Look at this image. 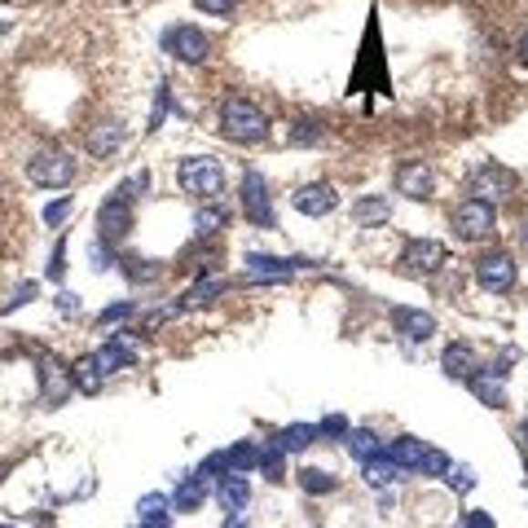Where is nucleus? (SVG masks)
Returning <instances> with one entry per match:
<instances>
[{
    "label": "nucleus",
    "instance_id": "nucleus-1",
    "mask_svg": "<svg viewBox=\"0 0 528 528\" xmlns=\"http://www.w3.org/2000/svg\"><path fill=\"white\" fill-rule=\"evenodd\" d=\"M221 132H225L229 141H238V146H260L269 137V119H264V110L255 101L229 98L221 106Z\"/></svg>",
    "mask_w": 528,
    "mask_h": 528
},
{
    "label": "nucleus",
    "instance_id": "nucleus-2",
    "mask_svg": "<svg viewBox=\"0 0 528 528\" xmlns=\"http://www.w3.org/2000/svg\"><path fill=\"white\" fill-rule=\"evenodd\" d=\"M176 181H181L185 194H194V199H202V202H216L221 190H225V168H221L216 159H207V154H190V159H181Z\"/></svg>",
    "mask_w": 528,
    "mask_h": 528
},
{
    "label": "nucleus",
    "instance_id": "nucleus-3",
    "mask_svg": "<svg viewBox=\"0 0 528 528\" xmlns=\"http://www.w3.org/2000/svg\"><path fill=\"white\" fill-rule=\"evenodd\" d=\"M163 49L172 53L176 62H185V67H199V62H207V53H212V40H207V31H199L194 23H176L163 31Z\"/></svg>",
    "mask_w": 528,
    "mask_h": 528
},
{
    "label": "nucleus",
    "instance_id": "nucleus-4",
    "mask_svg": "<svg viewBox=\"0 0 528 528\" xmlns=\"http://www.w3.org/2000/svg\"><path fill=\"white\" fill-rule=\"evenodd\" d=\"M26 176L36 185H45V190H62V185L76 181V159L62 150H36L31 163H26Z\"/></svg>",
    "mask_w": 528,
    "mask_h": 528
},
{
    "label": "nucleus",
    "instance_id": "nucleus-5",
    "mask_svg": "<svg viewBox=\"0 0 528 528\" xmlns=\"http://www.w3.org/2000/svg\"><path fill=\"white\" fill-rule=\"evenodd\" d=\"M493 225H498V207L489 199H467L453 207V233L458 238H467V243H476V238H484V233H493Z\"/></svg>",
    "mask_w": 528,
    "mask_h": 528
},
{
    "label": "nucleus",
    "instance_id": "nucleus-6",
    "mask_svg": "<svg viewBox=\"0 0 528 528\" xmlns=\"http://www.w3.org/2000/svg\"><path fill=\"white\" fill-rule=\"evenodd\" d=\"M98 233L101 243L110 247V243H124L128 233H132V199H124L119 190L110 194V199L98 207Z\"/></svg>",
    "mask_w": 528,
    "mask_h": 528
},
{
    "label": "nucleus",
    "instance_id": "nucleus-7",
    "mask_svg": "<svg viewBox=\"0 0 528 528\" xmlns=\"http://www.w3.org/2000/svg\"><path fill=\"white\" fill-rule=\"evenodd\" d=\"M243 216L260 229H274V199H269V185L260 172L243 176Z\"/></svg>",
    "mask_w": 528,
    "mask_h": 528
},
{
    "label": "nucleus",
    "instance_id": "nucleus-8",
    "mask_svg": "<svg viewBox=\"0 0 528 528\" xmlns=\"http://www.w3.org/2000/svg\"><path fill=\"white\" fill-rule=\"evenodd\" d=\"M506 366H511V352H502V361H498V366H480L476 375L467 378V383H471V392H476L484 405H493V409H502V405H506V375H511Z\"/></svg>",
    "mask_w": 528,
    "mask_h": 528
},
{
    "label": "nucleus",
    "instance_id": "nucleus-9",
    "mask_svg": "<svg viewBox=\"0 0 528 528\" xmlns=\"http://www.w3.org/2000/svg\"><path fill=\"white\" fill-rule=\"evenodd\" d=\"M476 282L484 286V291H511L515 286V260L506 252H484L476 260Z\"/></svg>",
    "mask_w": 528,
    "mask_h": 528
},
{
    "label": "nucleus",
    "instance_id": "nucleus-10",
    "mask_svg": "<svg viewBox=\"0 0 528 528\" xmlns=\"http://www.w3.org/2000/svg\"><path fill=\"white\" fill-rule=\"evenodd\" d=\"M445 264V247L431 238H409L401 247V269L405 274H436Z\"/></svg>",
    "mask_w": 528,
    "mask_h": 528
},
{
    "label": "nucleus",
    "instance_id": "nucleus-11",
    "mask_svg": "<svg viewBox=\"0 0 528 528\" xmlns=\"http://www.w3.org/2000/svg\"><path fill=\"white\" fill-rule=\"evenodd\" d=\"M71 366H62L57 357H40V397L45 405H62L71 397Z\"/></svg>",
    "mask_w": 528,
    "mask_h": 528
},
{
    "label": "nucleus",
    "instance_id": "nucleus-12",
    "mask_svg": "<svg viewBox=\"0 0 528 528\" xmlns=\"http://www.w3.org/2000/svg\"><path fill=\"white\" fill-rule=\"evenodd\" d=\"M431 190H436V176H431V168L423 159H409V163L397 168V194H405V199H431Z\"/></svg>",
    "mask_w": 528,
    "mask_h": 528
},
{
    "label": "nucleus",
    "instance_id": "nucleus-13",
    "mask_svg": "<svg viewBox=\"0 0 528 528\" xmlns=\"http://www.w3.org/2000/svg\"><path fill=\"white\" fill-rule=\"evenodd\" d=\"M308 260H282V255H264V252H247V274L255 282H282L291 277L295 269H304Z\"/></svg>",
    "mask_w": 528,
    "mask_h": 528
},
{
    "label": "nucleus",
    "instance_id": "nucleus-14",
    "mask_svg": "<svg viewBox=\"0 0 528 528\" xmlns=\"http://www.w3.org/2000/svg\"><path fill=\"white\" fill-rule=\"evenodd\" d=\"M392 322H397V330H401L409 344H428L431 335H436V317L431 313H423V308H392Z\"/></svg>",
    "mask_w": 528,
    "mask_h": 528
},
{
    "label": "nucleus",
    "instance_id": "nucleus-15",
    "mask_svg": "<svg viewBox=\"0 0 528 528\" xmlns=\"http://www.w3.org/2000/svg\"><path fill=\"white\" fill-rule=\"evenodd\" d=\"M291 202H295L300 216H330V212L339 207V194H335L330 185H304V190L291 194Z\"/></svg>",
    "mask_w": 528,
    "mask_h": 528
},
{
    "label": "nucleus",
    "instance_id": "nucleus-16",
    "mask_svg": "<svg viewBox=\"0 0 528 528\" xmlns=\"http://www.w3.org/2000/svg\"><path fill=\"white\" fill-rule=\"evenodd\" d=\"M511 185H515V176L506 172V168L484 163V168L471 176V199H502V194H511Z\"/></svg>",
    "mask_w": 528,
    "mask_h": 528
},
{
    "label": "nucleus",
    "instance_id": "nucleus-17",
    "mask_svg": "<svg viewBox=\"0 0 528 528\" xmlns=\"http://www.w3.org/2000/svg\"><path fill=\"white\" fill-rule=\"evenodd\" d=\"M216 498H221V506H225L229 515H243L252 506V484H247V476L229 471V476L216 480Z\"/></svg>",
    "mask_w": 528,
    "mask_h": 528
},
{
    "label": "nucleus",
    "instance_id": "nucleus-18",
    "mask_svg": "<svg viewBox=\"0 0 528 528\" xmlns=\"http://www.w3.org/2000/svg\"><path fill=\"white\" fill-rule=\"evenodd\" d=\"M88 154L93 159H110V154L124 146V124H115V119H101V124H93V132H88Z\"/></svg>",
    "mask_w": 528,
    "mask_h": 528
},
{
    "label": "nucleus",
    "instance_id": "nucleus-19",
    "mask_svg": "<svg viewBox=\"0 0 528 528\" xmlns=\"http://www.w3.org/2000/svg\"><path fill=\"white\" fill-rule=\"evenodd\" d=\"M397 476H401V467H397V462L388 458V450L361 462V480H366L370 489H388V484H397Z\"/></svg>",
    "mask_w": 528,
    "mask_h": 528
},
{
    "label": "nucleus",
    "instance_id": "nucleus-20",
    "mask_svg": "<svg viewBox=\"0 0 528 528\" xmlns=\"http://www.w3.org/2000/svg\"><path fill=\"white\" fill-rule=\"evenodd\" d=\"M440 366H445V375H450V378H471L480 370L471 344H450V348H445V357H440Z\"/></svg>",
    "mask_w": 528,
    "mask_h": 528
},
{
    "label": "nucleus",
    "instance_id": "nucleus-21",
    "mask_svg": "<svg viewBox=\"0 0 528 528\" xmlns=\"http://www.w3.org/2000/svg\"><path fill=\"white\" fill-rule=\"evenodd\" d=\"M71 383H76V392H84V397H98L101 383H106L98 357H79L76 366H71Z\"/></svg>",
    "mask_w": 528,
    "mask_h": 528
},
{
    "label": "nucleus",
    "instance_id": "nucleus-22",
    "mask_svg": "<svg viewBox=\"0 0 528 528\" xmlns=\"http://www.w3.org/2000/svg\"><path fill=\"white\" fill-rule=\"evenodd\" d=\"M137 520H141L146 528H168V520H172V498L146 493V498L137 502Z\"/></svg>",
    "mask_w": 528,
    "mask_h": 528
},
{
    "label": "nucleus",
    "instance_id": "nucleus-23",
    "mask_svg": "<svg viewBox=\"0 0 528 528\" xmlns=\"http://www.w3.org/2000/svg\"><path fill=\"white\" fill-rule=\"evenodd\" d=\"M423 453H428V445H423L419 436H401V440H392V450H388V458H392V462H397L401 471H419Z\"/></svg>",
    "mask_w": 528,
    "mask_h": 528
},
{
    "label": "nucleus",
    "instance_id": "nucleus-24",
    "mask_svg": "<svg viewBox=\"0 0 528 528\" xmlns=\"http://www.w3.org/2000/svg\"><path fill=\"white\" fill-rule=\"evenodd\" d=\"M202 498H207V484H202L199 476H185L181 484H176L172 511H181V515H194V511L202 506Z\"/></svg>",
    "mask_w": 528,
    "mask_h": 528
},
{
    "label": "nucleus",
    "instance_id": "nucleus-25",
    "mask_svg": "<svg viewBox=\"0 0 528 528\" xmlns=\"http://www.w3.org/2000/svg\"><path fill=\"white\" fill-rule=\"evenodd\" d=\"M313 440H317V428H313V423H291L286 431H277L274 445L282 453H300V450H308Z\"/></svg>",
    "mask_w": 528,
    "mask_h": 528
},
{
    "label": "nucleus",
    "instance_id": "nucleus-26",
    "mask_svg": "<svg viewBox=\"0 0 528 528\" xmlns=\"http://www.w3.org/2000/svg\"><path fill=\"white\" fill-rule=\"evenodd\" d=\"M255 471L269 480V484H282V480H286V453L277 450V445H264V450H260V462H255Z\"/></svg>",
    "mask_w": 528,
    "mask_h": 528
},
{
    "label": "nucleus",
    "instance_id": "nucleus-27",
    "mask_svg": "<svg viewBox=\"0 0 528 528\" xmlns=\"http://www.w3.org/2000/svg\"><path fill=\"white\" fill-rule=\"evenodd\" d=\"M344 445H348L352 458H375V453H383V445H378V436L375 431H366V428H348V436H344Z\"/></svg>",
    "mask_w": 528,
    "mask_h": 528
},
{
    "label": "nucleus",
    "instance_id": "nucleus-28",
    "mask_svg": "<svg viewBox=\"0 0 528 528\" xmlns=\"http://www.w3.org/2000/svg\"><path fill=\"white\" fill-rule=\"evenodd\" d=\"M388 216H392L388 199H361L357 207H352V221H357V225H366V229H370V225H383Z\"/></svg>",
    "mask_w": 528,
    "mask_h": 528
},
{
    "label": "nucleus",
    "instance_id": "nucleus-29",
    "mask_svg": "<svg viewBox=\"0 0 528 528\" xmlns=\"http://www.w3.org/2000/svg\"><path fill=\"white\" fill-rule=\"evenodd\" d=\"M229 453V471H238V476H247V471H255V462H260V445L255 440H238Z\"/></svg>",
    "mask_w": 528,
    "mask_h": 528
},
{
    "label": "nucleus",
    "instance_id": "nucleus-30",
    "mask_svg": "<svg viewBox=\"0 0 528 528\" xmlns=\"http://www.w3.org/2000/svg\"><path fill=\"white\" fill-rule=\"evenodd\" d=\"M221 291H225V282H221V277H202L199 286H194V291H190L185 300L176 304V308H202V304H212V300H216Z\"/></svg>",
    "mask_w": 528,
    "mask_h": 528
},
{
    "label": "nucleus",
    "instance_id": "nucleus-31",
    "mask_svg": "<svg viewBox=\"0 0 528 528\" xmlns=\"http://www.w3.org/2000/svg\"><path fill=\"white\" fill-rule=\"evenodd\" d=\"M221 229H225V207H221V202L199 207V216H194V233H199V238H212V233H221Z\"/></svg>",
    "mask_w": 528,
    "mask_h": 528
},
{
    "label": "nucleus",
    "instance_id": "nucleus-32",
    "mask_svg": "<svg viewBox=\"0 0 528 528\" xmlns=\"http://www.w3.org/2000/svg\"><path fill=\"white\" fill-rule=\"evenodd\" d=\"M300 489H304V493H335V489H339V480L330 476V471H322V467H304V471H300Z\"/></svg>",
    "mask_w": 528,
    "mask_h": 528
},
{
    "label": "nucleus",
    "instance_id": "nucleus-33",
    "mask_svg": "<svg viewBox=\"0 0 528 528\" xmlns=\"http://www.w3.org/2000/svg\"><path fill=\"white\" fill-rule=\"evenodd\" d=\"M322 137H326L322 119H295V128H291V141H295V146H317Z\"/></svg>",
    "mask_w": 528,
    "mask_h": 528
},
{
    "label": "nucleus",
    "instance_id": "nucleus-34",
    "mask_svg": "<svg viewBox=\"0 0 528 528\" xmlns=\"http://www.w3.org/2000/svg\"><path fill=\"white\" fill-rule=\"evenodd\" d=\"M194 476L212 489V480H221V476H229V453H212V458H202V467L194 471Z\"/></svg>",
    "mask_w": 528,
    "mask_h": 528
},
{
    "label": "nucleus",
    "instance_id": "nucleus-35",
    "mask_svg": "<svg viewBox=\"0 0 528 528\" xmlns=\"http://www.w3.org/2000/svg\"><path fill=\"white\" fill-rule=\"evenodd\" d=\"M71 212H76V202H71V194H67V199L49 202V207L40 212V221H45L49 229H57V225H67V221H71Z\"/></svg>",
    "mask_w": 528,
    "mask_h": 528
},
{
    "label": "nucleus",
    "instance_id": "nucleus-36",
    "mask_svg": "<svg viewBox=\"0 0 528 528\" xmlns=\"http://www.w3.org/2000/svg\"><path fill=\"white\" fill-rule=\"evenodd\" d=\"M132 313H137V304H132V300H119V304H110V308H101V313H98V326H101V330H106V326H119V322H128Z\"/></svg>",
    "mask_w": 528,
    "mask_h": 528
},
{
    "label": "nucleus",
    "instance_id": "nucleus-37",
    "mask_svg": "<svg viewBox=\"0 0 528 528\" xmlns=\"http://www.w3.org/2000/svg\"><path fill=\"white\" fill-rule=\"evenodd\" d=\"M445 480H450V489H458V493H471V489H476V471H471V467H453L450 462Z\"/></svg>",
    "mask_w": 528,
    "mask_h": 528
},
{
    "label": "nucleus",
    "instance_id": "nucleus-38",
    "mask_svg": "<svg viewBox=\"0 0 528 528\" xmlns=\"http://www.w3.org/2000/svg\"><path fill=\"white\" fill-rule=\"evenodd\" d=\"M419 471H428V476H445V471H450V458H445L440 450H428V453H423V462H419Z\"/></svg>",
    "mask_w": 528,
    "mask_h": 528
},
{
    "label": "nucleus",
    "instance_id": "nucleus-39",
    "mask_svg": "<svg viewBox=\"0 0 528 528\" xmlns=\"http://www.w3.org/2000/svg\"><path fill=\"white\" fill-rule=\"evenodd\" d=\"M317 436H335V440H344V436H348V419H344V414L322 419V423H317Z\"/></svg>",
    "mask_w": 528,
    "mask_h": 528
},
{
    "label": "nucleus",
    "instance_id": "nucleus-40",
    "mask_svg": "<svg viewBox=\"0 0 528 528\" xmlns=\"http://www.w3.org/2000/svg\"><path fill=\"white\" fill-rule=\"evenodd\" d=\"M36 291H40V286H36V282H23V286H18V295H14V300H9V304H0V313H14V308H23V304H31V295H36Z\"/></svg>",
    "mask_w": 528,
    "mask_h": 528
},
{
    "label": "nucleus",
    "instance_id": "nucleus-41",
    "mask_svg": "<svg viewBox=\"0 0 528 528\" xmlns=\"http://www.w3.org/2000/svg\"><path fill=\"white\" fill-rule=\"evenodd\" d=\"M194 5H199L202 14H212V18H225V14H233L238 0H194Z\"/></svg>",
    "mask_w": 528,
    "mask_h": 528
},
{
    "label": "nucleus",
    "instance_id": "nucleus-42",
    "mask_svg": "<svg viewBox=\"0 0 528 528\" xmlns=\"http://www.w3.org/2000/svg\"><path fill=\"white\" fill-rule=\"evenodd\" d=\"M62 274H67V243H57V247H53V255H49V277L57 282Z\"/></svg>",
    "mask_w": 528,
    "mask_h": 528
},
{
    "label": "nucleus",
    "instance_id": "nucleus-43",
    "mask_svg": "<svg viewBox=\"0 0 528 528\" xmlns=\"http://www.w3.org/2000/svg\"><path fill=\"white\" fill-rule=\"evenodd\" d=\"M462 528H493V515H489V511H467Z\"/></svg>",
    "mask_w": 528,
    "mask_h": 528
},
{
    "label": "nucleus",
    "instance_id": "nucleus-44",
    "mask_svg": "<svg viewBox=\"0 0 528 528\" xmlns=\"http://www.w3.org/2000/svg\"><path fill=\"white\" fill-rule=\"evenodd\" d=\"M57 313H79V295H76V291H62V295H57Z\"/></svg>",
    "mask_w": 528,
    "mask_h": 528
},
{
    "label": "nucleus",
    "instance_id": "nucleus-45",
    "mask_svg": "<svg viewBox=\"0 0 528 528\" xmlns=\"http://www.w3.org/2000/svg\"><path fill=\"white\" fill-rule=\"evenodd\" d=\"M515 57H520V62H524V67H528V31H524V36H520V45H515Z\"/></svg>",
    "mask_w": 528,
    "mask_h": 528
},
{
    "label": "nucleus",
    "instance_id": "nucleus-46",
    "mask_svg": "<svg viewBox=\"0 0 528 528\" xmlns=\"http://www.w3.org/2000/svg\"><path fill=\"white\" fill-rule=\"evenodd\" d=\"M225 528H247V520H243V515H229Z\"/></svg>",
    "mask_w": 528,
    "mask_h": 528
},
{
    "label": "nucleus",
    "instance_id": "nucleus-47",
    "mask_svg": "<svg viewBox=\"0 0 528 528\" xmlns=\"http://www.w3.org/2000/svg\"><path fill=\"white\" fill-rule=\"evenodd\" d=\"M141 528H146V524H141Z\"/></svg>",
    "mask_w": 528,
    "mask_h": 528
}]
</instances>
